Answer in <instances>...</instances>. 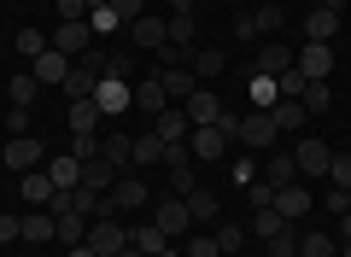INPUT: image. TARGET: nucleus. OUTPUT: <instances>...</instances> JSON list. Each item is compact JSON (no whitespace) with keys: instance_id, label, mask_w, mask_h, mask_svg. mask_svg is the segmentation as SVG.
Segmentation results:
<instances>
[{"instance_id":"obj_1","label":"nucleus","mask_w":351,"mask_h":257,"mask_svg":"<svg viewBox=\"0 0 351 257\" xmlns=\"http://www.w3.org/2000/svg\"><path fill=\"white\" fill-rule=\"evenodd\" d=\"M228 147H234V111H223L217 123H205V129H193V135H188L193 164H217Z\"/></svg>"},{"instance_id":"obj_2","label":"nucleus","mask_w":351,"mask_h":257,"mask_svg":"<svg viewBox=\"0 0 351 257\" xmlns=\"http://www.w3.org/2000/svg\"><path fill=\"white\" fill-rule=\"evenodd\" d=\"M276 135H281L276 117L258 111V106H252L246 117H234V147H246V152H269V140H276Z\"/></svg>"},{"instance_id":"obj_3","label":"nucleus","mask_w":351,"mask_h":257,"mask_svg":"<svg viewBox=\"0 0 351 257\" xmlns=\"http://www.w3.org/2000/svg\"><path fill=\"white\" fill-rule=\"evenodd\" d=\"M135 210H147V182L141 175H117L106 187V217H135Z\"/></svg>"},{"instance_id":"obj_4","label":"nucleus","mask_w":351,"mask_h":257,"mask_svg":"<svg viewBox=\"0 0 351 257\" xmlns=\"http://www.w3.org/2000/svg\"><path fill=\"white\" fill-rule=\"evenodd\" d=\"M152 222H158L164 234H170V240H188L193 234V217H188V199H158V205H152Z\"/></svg>"},{"instance_id":"obj_5","label":"nucleus","mask_w":351,"mask_h":257,"mask_svg":"<svg viewBox=\"0 0 351 257\" xmlns=\"http://www.w3.org/2000/svg\"><path fill=\"white\" fill-rule=\"evenodd\" d=\"M94 106H100L106 117H123V111L135 106V88H129L123 76H100V82H94Z\"/></svg>"},{"instance_id":"obj_6","label":"nucleus","mask_w":351,"mask_h":257,"mask_svg":"<svg viewBox=\"0 0 351 257\" xmlns=\"http://www.w3.org/2000/svg\"><path fill=\"white\" fill-rule=\"evenodd\" d=\"M88 245H94L100 257H117V252L129 245V228H123L117 217H94V222H88Z\"/></svg>"},{"instance_id":"obj_7","label":"nucleus","mask_w":351,"mask_h":257,"mask_svg":"<svg viewBox=\"0 0 351 257\" xmlns=\"http://www.w3.org/2000/svg\"><path fill=\"white\" fill-rule=\"evenodd\" d=\"M164 41H170V18H152V12H141L135 24H129V47H141V53H158Z\"/></svg>"},{"instance_id":"obj_8","label":"nucleus","mask_w":351,"mask_h":257,"mask_svg":"<svg viewBox=\"0 0 351 257\" xmlns=\"http://www.w3.org/2000/svg\"><path fill=\"white\" fill-rule=\"evenodd\" d=\"M293 64H299L311 82H328V76H334V47H328V41H304V47L293 53Z\"/></svg>"},{"instance_id":"obj_9","label":"nucleus","mask_w":351,"mask_h":257,"mask_svg":"<svg viewBox=\"0 0 351 257\" xmlns=\"http://www.w3.org/2000/svg\"><path fill=\"white\" fill-rule=\"evenodd\" d=\"M41 164H47L41 135H12L6 140V170H41Z\"/></svg>"},{"instance_id":"obj_10","label":"nucleus","mask_w":351,"mask_h":257,"mask_svg":"<svg viewBox=\"0 0 351 257\" xmlns=\"http://www.w3.org/2000/svg\"><path fill=\"white\" fill-rule=\"evenodd\" d=\"M53 53H64V59H82V53L88 47H94V29H88V24H64V18H59V29H53Z\"/></svg>"},{"instance_id":"obj_11","label":"nucleus","mask_w":351,"mask_h":257,"mask_svg":"<svg viewBox=\"0 0 351 257\" xmlns=\"http://www.w3.org/2000/svg\"><path fill=\"white\" fill-rule=\"evenodd\" d=\"M182 111H188V123H193V129H205V123H217V117H223V99H217L211 88L199 82L188 99H182Z\"/></svg>"},{"instance_id":"obj_12","label":"nucleus","mask_w":351,"mask_h":257,"mask_svg":"<svg viewBox=\"0 0 351 257\" xmlns=\"http://www.w3.org/2000/svg\"><path fill=\"white\" fill-rule=\"evenodd\" d=\"M311 205H316V199H311V187H304V182L276 187V210H281L287 222H304V217H311Z\"/></svg>"},{"instance_id":"obj_13","label":"nucleus","mask_w":351,"mask_h":257,"mask_svg":"<svg viewBox=\"0 0 351 257\" xmlns=\"http://www.w3.org/2000/svg\"><path fill=\"white\" fill-rule=\"evenodd\" d=\"M152 135H158L164 147H176V140H188V135H193V123H188V111H182V106H164L158 117H152Z\"/></svg>"},{"instance_id":"obj_14","label":"nucleus","mask_w":351,"mask_h":257,"mask_svg":"<svg viewBox=\"0 0 351 257\" xmlns=\"http://www.w3.org/2000/svg\"><path fill=\"white\" fill-rule=\"evenodd\" d=\"M293 164H299V175H328V164H334V152L322 147L316 135H304L299 147H293Z\"/></svg>"},{"instance_id":"obj_15","label":"nucleus","mask_w":351,"mask_h":257,"mask_svg":"<svg viewBox=\"0 0 351 257\" xmlns=\"http://www.w3.org/2000/svg\"><path fill=\"white\" fill-rule=\"evenodd\" d=\"M129 245H135V252H147V257H164L176 240L158 228V222H129Z\"/></svg>"},{"instance_id":"obj_16","label":"nucleus","mask_w":351,"mask_h":257,"mask_svg":"<svg viewBox=\"0 0 351 257\" xmlns=\"http://www.w3.org/2000/svg\"><path fill=\"white\" fill-rule=\"evenodd\" d=\"M100 158H112L117 170H135V135H129V129H112V135H100Z\"/></svg>"},{"instance_id":"obj_17","label":"nucleus","mask_w":351,"mask_h":257,"mask_svg":"<svg viewBox=\"0 0 351 257\" xmlns=\"http://www.w3.org/2000/svg\"><path fill=\"white\" fill-rule=\"evenodd\" d=\"M252 71H263V76H281V71H293V47L287 41H258V64H252Z\"/></svg>"},{"instance_id":"obj_18","label":"nucleus","mask_w":351,"mask_h":257,"mask_svg":"<svg viewBox=\"0 0 351 257\" xmlns=\"http://www.w3.org/2000/svg\"><path fill=\"white\" fill-rule=\"evenodd\" d=\"M41 170H47V182L59 187V193H71V187H82V158H71V152H59V158H47Z\"/></svg>"},{"instance_id":"obj_19","label":"nucleus","mask_w":351,"mask_h":257,"mask_svg":"<svg viewBox=\"0 0 351 257\" xmlns=\"http://www.w3.org/2000/svg\"><path fill=\"white\" fill-rule=\"evenodd\" d=\"M164 106H170V94H164V82H158V76H141V82H135V111H141V117H158V111Z\"/></svg>"},{"instance_id":"obj_20","label":"nucleus","mask_w":351,"mask_h":257,"mask_svg":"<svg viewBox=\"0 0 351 257\" xmlns=\"http://www.w3.org/2000/svg\"><path fill=\"white\" fill-rule=\"evenodd\" d=\"M158 82H164V94H170V106H182V99H188L193 88H199V76H193L188 64H164V71H158Z\"/></svg>"},{"instance_id":"obj_21","label":"nucleus","mask_w":351,"mask_h":257,"mask_svg":"<svg viewBox=\"0 0 351 257\" xmlns=\"http://www.w3.org/2000/svg\"><path fill=\"white\" fill-rule=\"evenodd\" d=\"M88 222H94V217H82V210H64V217H53V240L71 252V245L88 240Z\"/></svg>"},{"instance_id":"obj_22","label":"nucleus","mask_w":351,"mask_h":257,"mask_svg":"<svg viewBox=\"0 0 351 257\" xmlns=\"http://www.w3.org/2000/svg\"><path fill=\"white\" fill-rule=\"evenodd\" d=\"M18 240H29V245L53 240V210L47 205H29V217H18Z\"/></svg>"},{"instance_id":"obj_23","label":"nucleus","mask_w":351,"mask_h":257,"mask_svg":"<svg viewBox=\"0 0 351 257\" xmlns=\"http://www.w3.org/2000/svg\"><path fill=\"white\" fill-rule=\"evenodd\" d=\"M100 123H106V111L94 106V94L71 99V135H100Z\"/></svg>"},{"instance_id":"obj_24","label":"nucleus","mask_w":351,"mask_h":257,"mask_svg":"<svg viewBox=\"0 0 351 257\" xmlns=\"http://www.w3.org/2000/svg\"><path fill=\"white\" fill-rule=\"evenodd\" d=\"M188 71L199 76V82H211V76H223V71H228V53H223V47H193Z\"/></svg>"},{"instance_id":"obj_25","label":"nucleus","mask_w":351,"mask_h":257,"mask_svg":"<svg viewBox=\"0 0 351 257\" xmlns=\"http://www.w3.org/2000/svg\"><path fill=\"white\" fill-rule=\"evenodd\" d=\"M117 175H123V170H117L112 158H88V164H82V187H94V193H106Z\"/></svg>"},{"instance_id":"obj_26","label":"nucleus","mask_w":351,"mask_h":257,"mask_svg":"<svg viewBox=\"0 0 351 257\" xmlns=\"http://www.w3.org/2000/svg\"><path fill=\"white\" fill-rule=\"evenodd\" d=\"M18 193H24V199H29V205H47V199H53V193H59V187H53V182H47V170H24V182H18Z\"/></svg>"},{"instance_id":"obj_27","label":"nucleus","mask_w":351,"mask_h":257,"mask_svg":"<svg viewBox=\"0 0 351 257\" xmlns=\"http://www.w3.org/2000/svg\"><path fill=\"white\" fill-rule=\"evenodd\" d=\"M71 64L76 59H64V53H41V59H36V82H64V76H71Z\"/></svg>"},{"instance_id":"obj_28","label":"nucleus","mask_w":351,"mask_h":257,"mask_svg":"<svg viewBox=\"0 0 351 257\" xmlns=\"http://www.w3.org/2000/svg\"><path fill=\"white\" fill-rule=\"evenodd\" d=\"M152 164H164V140L152 129H141L135 135V170H152Z\"/></svg>"},{"instance_id":"obj_29","label":"nucleus","mask_w":351,"mask_h":257,"mask_svg":"<svg viewBox=\"0 0 351 257\" xmlns=\"http://www.w3.org/2000/svg\"><path fill=\"white\" fill-rule=\"evenodd\" d=\"M299 257H339V240L322 234V228H311V234H299Z\"/></svg>"},{"instance_id":"obj_30","label":"nucleus","mask_w":351,"mask_h":257,"mask_svg":"<svg viewBox=\"0 0 351 257\" xmlns=\"http://www.w3.org/2000/svg\"><path fill=\"white\" fill-rule=\"evenodd\" d=\"M258 182H269V187H287V182H299V164H293V152H276V158H269V170H263Z\"/></svg>"},{"instance_id":"obj_31","label":"nucleus","mask_w":351,"mask_h":257,"mask_svg":"<svg viewBox=\"0 0 351 257\" xmlns=\"http://www.w3.org/2000/svg\"><path fill=\"white\" fill-rule=\"evenodd\" d=\"M252 106H258V111H269V106H276V99H281V82H276V76H263V71H252Z\"/></svg>"},{"instance_id":"obj_32","label":"nucleus","mask_w":351,"mask_h":257,"mask_svg":"<svg viewBox=\"0 0 351 257\" xmlns=\"http://www.w3.org/2000/svg\"><path fill=\"white\" fill-rule=\"evenodd\" d=\"M269 117H276V129H304V123H311V111H304L299 99H276V106H269Z\"/></svg>"},{"instance_id":"obj_33","label":"nucleus","mask_w":351,"mask_h":257,"mask_svg":"<svg viewBox=\"0 0 351 257\" xmlns=\"http://www.w3.org/2000/svg\"><path fill=\"white\" fill-rule=\"evenodd\" d=\"M263 252H269V257H299V222H287V228H276L269 240H263Z\"/></svg>"},{"instance_id":"obj_34","label":"nucleus","mask_w":351,"mask_h":257,"mask_svg":"<svg viewBox=\"0 0 351 257\" xmlns=\"http://www.w3.org/2000/svg\"><path fill=\"white\" fill-rule=\"evenodd\" d=\"M304 29H311V41H328V36H339V12H328V6H311Z\"/></svg>"},{"instance_id":"obj_35","label":"nucleus","mask_w":351,"mask_h":257,"mask_svg":"<svg viewBox=\"0 0 351 257\" xmlns=\"http://www.w3.org/2000/svg\"><path fill=\"white\" fill-rule=\"evenodd\" d=\"M299 106L311 111V117H322V111L334 106V88H328V82H304V94H299Z\"/></svg>"},{"instance_id":"obj_36","label":"nucleus","mask_w":351,"mask_h":257,"mask_svg":"<svg viewBox=\"0 0 351 257\" xmlns=\"http://www.w3.org/2000/svg\"><path fill=\"white\" fill-rule=\"evenodd\" d=\"M246 228H252V240H269L276 228H287V217H281V210L269 205V210H252V222H246Z\"/></svg>"},{"instance_id":"obj_37","label":"nucleus","mask_w":351,"mask_h":257,"mask_svg":"<svg viewBox=\"0 0 351 257\" xmlns=\"http://www.w3.org/2000/svg\"><path fill=\"white\" fill-rule=\"evenodd\" d=\"M246 240H252L246 222H223V228H217V252H246Z\"/></svg>"},{"instance_id":"obj_38","label":"nucleus","mask_w":351,"mask_h":257,"mask_svg":"<svg viewBox=\"0 0 351 257\" xmlns=\"http://www.w3.org/2000/svg\"><path fill=\"white\" fill-rule=\"evenodd\" d=\"M170 41H176V47H193V41H199V24H193V12H170Z\"/></svg>"},{"instance_id":"obj_39","label":"nucleus","mask_w":351,"mask_h":257,"mask_svg":"<svg viewBox=\"0 0 351 257\" xmlns=\"http://www.w3.org/2000/svg\"><path fill=\"white\" fill-rule=\"evenodd\" d=\"M217 210H223V205H217V193H205V187H193V193H188V217L193 222H211Z\"/></svg>"},{"instance_id":"obj_40","label":"nucleus","mask_w":351,"mask_h":257,"mask_svg":"<svg viewBox=\"0 0 351 257\" xmlns=\"http://www.w3.org/2000/svg\"><path fill=\"white\" fill-rule=\"evenodd\" d=\"M88 29H94V36H112V29H123L117 6H94V12H88Z\"/></svg>"},{"instance_id":"obj_41","label":"nucleus","mask_w":351,"mask_h":257,"mask_svg":"<svg viewBox=\"0 0 351 257\" xmlns=\"http://www.w3.org/2000/svg\"><path fill=\"white\" fill-rule=\"evenodd\" d=\"M252 24H258V36L269 41V36H276L281 24H287V12H281V6H258V12H252Z\"/></svg>"},{"instance_id":"obj_42","label":"nucleus","mask_w":351,"mask_h":257,"mask_svg":"<svg viewBox=\"0 0 351 257\" xmlns=\"http://www.w3.org/2000/svg\"><path fill=\"white\" fill-rule=\"evenodd\" d=\"M47 47H53V41H47V36H41V29H18V53H24V59H29V64H36V59H41V53H47Z\"/></svg>"},{"instance_id":"obj_43","label":"nucleus","mask_w":351,"mask_h":257,"mask_svg":"<svg viewBox=\"0 0 351 257\" xmlns=\"http://www.w3.org/2000/svg\"><path fill=\"white\" fill-rule=\"evenodd\" d=\"M328 187H346V193H351V152H334V164H328Z\"/></svg>"},{"instance_id":"obj_44","label":"nucleus","mask_w":351,"mask_h":257,"mask_svg":"<svg viewBox=\"0 0 351 257\" xmlns=\"http://www.w3.org/2000/svg\"><path fill=\"white\" fill-rule=\"evenodd\" d=\"M6 94H12V106H36V76H12Z\"/></svg>"},{"instance_id":"obj_45","label":"nucleus","mask_w":351,"mask_h":257,"mask_svg":"<svg viewBox=\"0 0 351 257\" xmlns=\"http://www.w3.org/2000/svg\"><path fill=\"white\" fill-rule=\"evenodd\" d=\"M182 257H217V234H188Z\"/></svg>"},{"instance_id":"obj_46","label":"nucleus","mask_w":351,"mask_h":257,"mask_svg":"<svg viewBox=\"0 0 351 257\" xmlns=\"http://www.w3.org/2000/svg\"><path fill=\"white\" fill-rule=\"evenodd\" d=\"M322 210H328V217H346V210H351V193H346V187H328V193H322Z\"/></svg>"},{"instance_id":"obj_47","label":"nucleus","mask_w":351,"mask_h":257,"mask_svg":"<svg viewBox=\"0 0 351 257\" xmlns=\"http://www.w3.org/2000/svg\"><path fill=\"white\" fill-rule=\"evenodd\" d=\"M246 199H252V210H269V205H276V187H269V182H252Z\"/></svg>"},{"instance_id":"obj_48","label":"nucleus","mask_w":351,"mask_h":257,"mask_svg":"<svg viewBox=\"0 0 351 257\" xmlns=\"http://www.w3.org/2000/svg\"><path fill=\"white\" fill-rule=\"evenodd\" d=\"M59 18L64 24H88V0H59Z\"/></svg>"},{"instance_id":"obj_49","label":"nucleus","mask_w":351,"mask_h":257,"mask_svg":"<svg viewBox=\"0 0 351 257\" xmlns=\"http://www.w3.org/2000/svg\"><path fill=\"white\" fill-rule=\"evenodd\" d=\"M112 6H117V18H123V29H129V24H135V18H141V12H147V0H112Z\"/></svg>"},{"instance_id":"obj_50","label":"nucleus","mask_w":351,"mask_h":257,"mask_svg":"<svg viewBox=\"0 0 351 257\" xmlns=\"http://www.w3.org/2000/svg\"><path fill=\"white\" fill-rule=\"evenodd\" d=\"M6 129H12V135H29V106H12V111H6Z\"/></svg>"},{"instance_id":"obj_51","label":"nucleus","mask_w":351,"mask_h":257,"mask_svg":"<svg viewBox=\"0 0 351 257\" xmlns=\"http://www.w3.org/2000/svg\"><path fill=\"white\" fill-rule=\"evenodd\" d=\"M234 36H240V41H263V36H258V24H252V12H240V18H234Z\"/></svg>"},{"instance_id":"obj_52","label":"nucleus","mask_w":351,"mask_h":257,"mask_svg":"<svg viewBox=\"0 0 351 257\" xmlns=\"http://www.w3.org/2000/svg\"><path fill=\"white\" fill-rule=\"evenodd\" d=\"M18 240V217H6V210H0V245H12Z\"/></svg>"},{"instance_id":"obj_53","label":"nucleus","mask_w":351,"mask_h":257,"mask_svg":"<svg viewBox=\"0 0 351 257\" xmlns=\"http://www.w3.org/2000/svg\"><path fill=\"white\" fill-rule=\"evenodd\" d=\"M234 182H240V187H252V182H258V170H252V158H240V164H234Z\"/></svg>"},{"instance_id":"obj_54","label":"nucleus","mask_w":351,"mask_h":257,"mask_svg":"<svg viewBox=\"0 0 351 257\" xmlns=\"http://www.w3.org/2000/svg\"><path fill=\"white\" fill-rule=\"evenodd\" d=\"M334 240H351V210L339 217V228H334Z\"/></svg>"},{"instance_id":"obj_55","label":"nucleus","mask_w":351,"mask_h":257,"mask_svg":"<svg viewBox=\"0 0 351 257\" xmlns=\"http://www.w3.org/2000/svg\"><path fill=\"white\" fill-rule=\"evenodd\" d=\"M71 257H100V252H94V245L82 240V245H71Z\"/></svg>"},{"instance_id":"obj_56","label":"nucleus","mask_w":351,"mask_h":257,"mask_svg":"<svg viewBox=\"0 0 351 257\" xmlns=\"http://www.w3.org/2000/svg\"><path fill=\"white\" fill-rule=\"evenodd\" d=\"M170 6H176V12H193V6H199V0H170Z\"/></svg>"},{"instance_id":"obj_57","label":"nucleus","mask_w":351,"mask_h":257,"mask_svg":"<svg viewBox=\"0 0 351 257\" xmlns=\"http://www.w3.org/2000/svg\"><path fill=\"white\" fill-rule=\"evenodd\" d=\"M316 6H328V12H346V0H316Z\"/></svg>"},{"instance_id":"obj_58","label":"nucleus","mask_w":351,"mask_h":257,"mask_svg":"<svg viewBox=\"0 0 351 257\" xmlns=\"http://www.w3.org/2000/svg\"><path fill=\"white\" fill-rule=\"evenodd\" d=\"M117 257H147V252H135V245H123V252H117Z\"/></svg>"},{"instance_id":"obj_59","label":"nucleus","mask_w":351,"mask_h":257,"mask_svg":"<svg viewBox=\"0 0 351 257\" xmlns=\"http://www.w3.org/2000/svg\"><path fill=\"white\" fill-rule=\"evenodd\" d=\"M339 257H351V240H339Z\"/></svg>"},{"instance_id":"obj_60","label":"nucleus","mask_w":351,"mask_h":257,"mask_svg":"<svg viewBox=\"0 0 351 257\" xmlns=\"http://www.w3.org/2000/svg\"><path fill=\"white\" fill-rule=\"evenodd\" d=\"M94 6H112V0H88V12H94Z\"/></svg>"},{"instance_id":"obj_61","label":"nucleus","mask_w":351,"mask_h":257,"mask_svg":"<svg viewBox=\"0 0 351 257\" xmlns=\"http://www.w3.org/2000/svg\"><path fill=\"white\" fill-rule=\"evenodd\" d=\"M217 257H240V252H217Z\"/></svg>"},{"instance_id":"obj_62","label":"nucleus","mask_w":351,"mask_h":257,"mask_svg":"<svg viewBox=\"0 0 351 257\" xmlns=\"http://www.w3.org/2000/svg\"><path fill=\"white\" fill-rule=\"evenodd\" d=\"M346 12H351V0H346Z\"/></svg>"}]
</instances>
